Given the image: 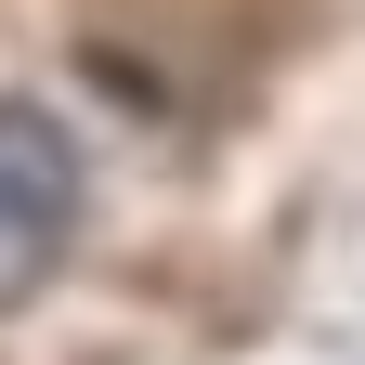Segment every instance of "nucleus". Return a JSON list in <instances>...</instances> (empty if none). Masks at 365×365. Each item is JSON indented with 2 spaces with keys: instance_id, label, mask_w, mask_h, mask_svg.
Wrapping results in <instances>:
<instances>
[{
  "instance_id": "obj_1",
  "label": "nucleus",
  "mask_w": 365,
  "mask_h": 365,
  "mask_svg": "<svg viewBox=\"0 0 365 365\" xmlns=\"http://www.w3.org/2000/svg\"><path fill=\"white\" fill-rule=\"evenodd\" d=\"M66 235H78V144H66V118L0 105V313L53 287Z\"/></svg>"
}]
</instances>
